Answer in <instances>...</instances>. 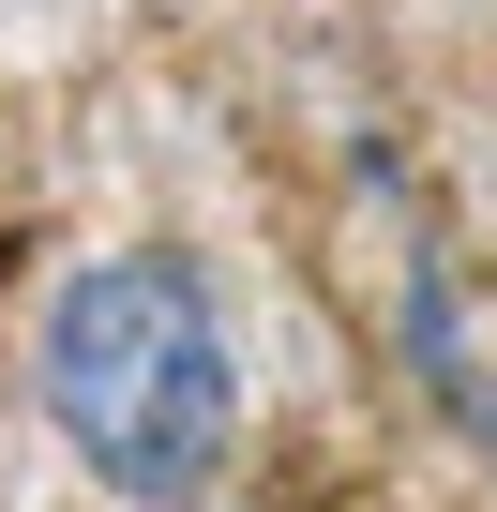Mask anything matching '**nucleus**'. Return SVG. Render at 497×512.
Wrapping results in <instances>:
<instances>
[{"mask_svg":"<svg viewBox=\"0 0 497 512\" xmlns=\"http://www.w3.org/2000/svg\"><path fill=\"white\" fill-rule=\"evenodd\" d=\"M46 422L61 452L136 497V512H196L226 467H241V347H226V302L196 256L136 241V256H91L46 302Z\"/></svg>","mask_w":497,"mask_h":512,"instance_id":"1","label":"nucleus"}]
</instances>
